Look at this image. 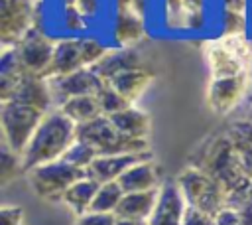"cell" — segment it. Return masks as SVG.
Returning <instances> with one entry per match:
<instances>
[{
  "label": "cell",
  "instance_id": "obj_1",
  "mask_svg": "<svg viewBox=\"0 0 252 225\" xmlns=\"http://www.w3.org/2000/svg\"><path fill=\"white\" fill-rule=\"evenodd\" d=\"M75 140L77 124L67 114H63V111L51 109L39 122L37 130L33 132L30 144L22 154L24 172L28 174L37 166L61 160Z\"/></svg>",
  "mask_w": 252,
  "mask_h": 225
},
{
  "label": "cell",
  "instance_id": "obj_2",
  "mask_svg": "<svg viewBox=\"0 0 252 225\" xmlns=\"http://www.w3.org/2000/svg\"><path fill=\"white\" fill-rule=\"evenodd\" d=\"M191 166L203 170L213 180H217L224 188L226 193L232 189H238V188H246L252 182V178H248L240 166L236 148H234L228 132L207 140L195 152Z\"/></svg>",
  "mask_w": 252,
  "mask_h": 225
},
{
  "label": "cell",
  "instance_id": "obj_3",
  "mask_svg": "<svg viewBox=\"0 0 252 225\" xmlns=\"http://www.w3.org/2000/svg\"><path fill=\"white\" fill-rule=\"evenodd\" d=\"M213 79L248 75L252 63V49L244 36H222L203 45Z\"/></svg>",
  "mask_w": 252,
  "mask_h": 225
},
{
  "label": "cell",
  "instance_id": "obj_4",
  "mask_svg": "<svg viewBox=\"0 0 252 225\" xmlns=\"http://www.w3.org/2000/svg\"><path fill=\"white\" fill-rule=\"evenodd\" d=\"M77 140L91 144L98 156L112 154H142L150 152L148 138H130L116 130L108 116H98L85 124H77Z\"/></svg>",
  "mask_w": 252,
  "mask_h": 225
},
{
  "label": "cell",
  "instance_id": "obj_5",
  "mask_svg": "<svg viewBox=\"0 0 252 225\" xmlns=\"http://www.w3.org/2000/svg\"><path fill=\"white\" fill-rule=\"evenodd\" d=\"M177 186L185 197V203L209 213V215H217L220 209L226 207V191L224 188L213 180L209 174H205L203 170L195 168V166H187L185 170H181V174L177 176Z\"/></svg>",
  "mask_w": 252,
  "mask_h": 225
},
{
  "label": "cell",
  "instance_id": "obj_6",
  "mask_svg": "<svg viewBox=\"0 0 252 225\" xmlns=\"http://www.w3.org/2000/svg\"><path fill=\"white\" fill-rule=\"evenodd\" d=\"M45 114L47 112L22 103H14V101L2 103V111H0V124L4 138L2 142L22 156Z\"/></svg>",
  "mask_w": 252,
  "mask_h": 225
},
{
  "label": "cell",
  "instance_id": "obj_7",
  "mask_svg": "<svg viewBox=\"0 0 252 225\" xmlns=\"http://www.w3.org/2000/svg\"><path fill=\"white\" fill-rule=\"evenodd\" d=\"M28 184L32 191L45 201H61L63 193L81 178L87 176L85 170H79L71 166L65 160H55L43 166H37L30 170L28 174Z\"/></svg>",
  "mask_w": 252,
  "mask_h": 225
},
{
  "label": "cell",
  "instance_id": "obj_8",
  "mask_svg": "<svg viewBox=\"0 0 252 225\" xmlns=\"http://www.w3.org/2000/svg\"><path fill=\"white\" fill-rule=\"evenodd\" d=\"M33 26V0H0L2 47H14Z\"/></svg>",
  "mask_w": 252,
  "mask_h": 225
},
{
  "label": "cell",
  "instance_id": "obj_9",
  "mask_svg": "<svg viewBox=\"0 0 252 225\" xmlns=\"http://www.w3.org/2000/svg\"><path fill=\"white\" fill-rule=\"evenodd\" d=\"M47 85H49V91L53 97V105H55V109H59L65 101H69L73 97L96 95L106 85V81H102L91 67H83L69 75L51 77V79H47Z\"/></svg>",
  "mask_w": 252,
  "mask_h": 225
},
{
  "label": "cell",
  "instance_id": "obj_10",
  "mask_svg": "<svg viewBox=\"0 0 252 225\" xmlns=\"http://www.w3.org/2000/svg\"><path fill=\"white\" fill-rule=\"evenodd\" d=\"M14 47L20 53L26 73L37 75V77L45 75V71L51 63V57H53L55 43H51V39L45 38L37 26H33Z\"/></svg>",
  "mask_w": 252,
  "mask_h": 225
},
{
  "label": "cell",
  "instance_id": "obj_11",
  "mask_svg": "<svg viewBox=\"0 0 252 225\" xmlns=\"http://www.w3.org/2000/svg\"><path fill=\"white\" fill-rule=\"evenodd\" d=\"M248 85L246 75L211 79L207 87V105L217 114H228L242 99Z\"/></svg>",
  "mask_w": 252,
  "mask_h": 225
},
{
  "label": "cell",
  "instance_id": "obj_12",
  "mask_svg": "<svg viewBox=\"0 0 252 225\" xmlns=\"http://www.w3.org/2000/svg\"><path fill=\"white\" fill-rule=\"evenodd\" d=\"M185 197L173 180H165L159 188V197L154 213L148 219V225H183L185 215Z\"/></svg>",
  "mask_w": 252,
  "mask_h": 225
},
{
  "label": "cell",
  "instance_id": "obj_13",
  "mask_svg": "<svg viewBox=\"0 0 252 225\" xmlns=\"http://www.w3.org/2000/svg\"><path fill=\"white\" fill-rule=\"evenodd\" d=\"M146 67L148 65L142 51H138L136 47H118V49H108L104 57L98 63H94L91 69L102 81H110L118 73H124L130 69H146Z\"/></svg>",
  "mask_w": 252,
  "mask_h": 225
},
{
  "label": "cell",
  "instance_id": "obj_14",
  "mask_svg": "<svg viewBox=\"0 0 252 225\" xmlns=\"http://www.w3.org/2000/svg\"><path fill=\"white\" fill-rule=\"evenodd\" d=\"M152 160V152H142V154H112V156H98L91 168L87 170V176L96 180L98 184H108V182H118L120 176L130 170L134 164Z\"/></svg>",
  "mask_w": 252,
  "mask_h": 225
},
{
  "label": "cell",
  "instance_id": "obj_15",
  "mask_svg": "<svg viewBox=\"0 0 252 225\" xmlns=\"http://www.w3.org/2000/svg\"><path fill=\"white\" fill-rule=\"evenodd\" d=\"M10 101L22 103V105H28V107H33V109H39L43 112H49L51 107H53V97H51L47 79L37 77V75H30V73L24 75L18 91L14 93V97Z\"/></svg>",
  "mask_w": 252,
  "mask_h": 225
},
{
  "label": "cell",
  "instance_id": "obj_16",
  "mask_svg": "<svg viewBox=\"0 0 252 225\" xmlns=\"http://www.w3.org/2000/svg\"><path fill=\"white\" fill-rule=\"evenodd\" d=\"M85 65H83V59H81L79 39H61V41L55 43L53 57H51V63H49L43 79L69 75V73L79 71Z\"/></svg>",
  "mask_w": 252,
  "mask_h": 225
},
{
  "label": "cell",
  "instance_id": "obj_17",
  "mask_svg": "<svg viewBox=\"0 0 252 225\" xmlns=\"http://www.w3.org/2000/svg\"><path fill=\"white\" fill-rule=\"evenodd\" d=\"M161 184L163 182H159V172H158L154 160H144V162L134 164L118 180V186L122 188L124 193L158 189V188H161Z\"/></svg>",
  "mask_w": 252,
  "mask_h": 225
},
{
  "label": "cell",
  "instance_id": "obj_18",
  "mask_svg": "<svg viewBox=\"0 0 252 225\" xmlns=\"http://www.w3.org/2000/svg\"><path fill=\"white\" fill-rule=\"evenodd\" d=\"M159 197V188L158 189H150V191H136V193H124L118 209H116V217L118 219H136V221H148L150 215L156 209Z\"/></svg>",
  "mask_w": 252,
  "mask_h": 225
},
{
  "label": "cell",
  "instance_id": "obj_19",
  "mask_svg": "<svg viewBox=\"0 0 252 225\" xmlns=\"http://www.w3.org/2000/svg\"><path fill=\"white\" fill-rule=\"evenodd\" d=\"M154 71L150 67L146 69H130L124 73H118L116 77H112L110 81H106L114 91H118L130 105L150 87V83L154 81Z\"/></svg>",
  "mask_w": 252,
  "mask_h": 225
},
{
  "label": "cell",
  "instance_id": "obj_20",
  "mask_svg": "<svg viewBox=\"0 0 252 225\" xmlns=\"http://www.w3.org/2000/svg\"><path fill=\"white\" fill-rule=\"evenodd\" d=\"M98 188H100V184H98L96 180L85 176V178H81L79 182H75V184L63 193V199H61V201H63L77 217H79V215H85V213L91 211V205H93V201H94V195H96Z\"/></svg>",
  "mask_w": 252,
  "mask_h": 225
},
{
  "label": "cell",
  "instance_id": "obj_21",
  "mask_svg": "<svg viewBox=\"0 0 252 225\" xmlns=\"http://www.w3.org/2000/svg\"><path fill=\"white\" fill-rule=\"evenodd\" d=\"M110 122L116 126V130L124 136H130V138H148V132H150V116L148 112L136 109V107H128L112 116H108Z\"/></svg>",
  "mask_w": 252,
  "mask_h": 225
},
{
  "label": "cell",
  "instance_id": "obj_22",
  "mask_svg": "<svg viewBox=\"0 0 252 225\" xmlns=\"http://www.w3.org/2000/svg\"><path fill=\"white\" fill-rule=\"evenodd\" d=\"M114 38L122 47H134L136 43H140L146 38L142 16L132 10L120 12L116 18V26H114Z\"/></svg>",
  "mask_w": 252,
  "mask_h": 225
},
{
  "label": "cell",
  "instance_id": "obj_23",
  "mask_svg": "<svg viewBox=\"0 0 252 225\" xmlns=\"http://www.w3.org/2000/svg\"><path fill=\"white\" fill-rule=\"evenodd\" d=\"M59 111H63V114H67L75 124H85L89 120H94L98 116H102L100 105L96 95H83V97H73L69 101H65Z\"/></svg>",
  "mask_w": 252,
  "mask_h": 225
},
{
  "label": "cell",
  "instance_id": "obj_24",
  "mask_svg": "<svg viewBox=\"0 0 252 225\" xmlns=\"http://www.w3.org/2000/svg\"><path fill=\"white\" fill-rule=\"evenodd\" d=\"M122 197H124V191L118 186V182L100 184V188L94 195V201L91 205V211H94V213H116Z\"/></svg>",
  "mask_w": 252,
  "mask_h": 225
},
{
  "label": "cell",
  "instance_id": "obj_25",
  "mask_svg": "<svg viewBox=\"0 0 252 225\" xmlns=\"http://www.w3.org/2000/svg\"><path fill=\"white\" fill-rule=\"evenodd\" d=\"M96 158H98V152H96L91 144H87V142H83V140H75V142L69 146V150L65 152V156H63L61 160H65V162H69L71 166H75V168L87 172V170L91 168V164H93Z\"/></svg>",
  "mask_w": 252,
  "mask_h": 225
},
{
  "label": "cell",
  "instance_id": "obj_26",
  "mask_svg": "<svg viewBox=\"0 0 252 225\" xmlns=\"http://www.w3.org/2000/svg\"><path fill=\"white\" fill-rule=\"evenodd\" d=\"M20 174H26L24 166H22V156L16 154L8 144L2 142V152H0V184L8 186Z\"/></svg>",
  "mask_w": 252,
  "mask_h": 225
},
{
  "label": "cell",
  "instance_id": "obj_27",
  "mask_svg": "<svg viewBox=\"0 0 252 225\" xmlns=\"http://www.w3.org/2000/svg\"><path fill=\"white\" fill-rule=\"evenodd\" d=\"M96 99H98V105H100V111H102L104 116H112V114H116V112H120V111L130 107V103L118 91H114L108 83L96 93Z\"/></svg>",
  "mask_w": 252,
  "mask_h": 225
},
{
  "label": "cell",
  "instance_id": "obj_28",
  "mask_svg": "<svg viewBox=\"0 0 252 225\" xmlns=\"http://www.w3.org/2000/svg\"><path fill=\"white\" fill-rule=\"evenodd\" d=\"M79 47H81V59L85 67H93L94 63H98L104 53L108 51L98 39L94 38H79Z\"/></svg>",
  "mask_w": 252,
  "mask_h": 225
},
{
  "label": "cell",
  "instance_id": "obj_29",
  "mask_svg": "<svg viewBox=\"0 0 252 225\" xmlns=\"http://www.w3.org/2000/svg\"><path fill=\"white\" fill-rule=\"evenodd\" d=\"M222 36H242L246 28V18L244 12H234V10H224L222 12Z\"/></svg>",
  "mask_w": 252,
  "mask_h": 225
},
{
  "label": "cell",
  "instance_id": "obj_30",
  "mask_svg": "<svg viewBox=\"0 0 252 225\" xmlns=\"http://www.w3.org/2000/svg\"><path fill=\"white\" fill-rule=\"evenodd\" d=\"M228 136L232 138V144L236 148V154H238V160H240V166H242L244 174L248 178H252V144L246 142V140H242L236 134H230L228 132Z\"/></svg>",
  "mask_w": 252,
  "mask_h": 225
},
{
  "label": "cell",
  "instance_id": "obj_31",
  "mask_svg": "<svg viewBox=\"0 0 252 225\" xmlns=\"http://www.w3.org/2000/svg\"><path fill=\"white\" fill-rule=\"evenodd\" d=\"M118 217L114 213H94L89 211L85 215H79L75 225H116Z\"/></svg>",
  "mask_w": 252,
  "mask_h": 225
},
{
  "label": "cell",
  "instance_id": "obj_32",
  "mask_svg": "<svg viewBox=\"0 0 252 225\" xmlns=\"http://www.w3.org/2000/svg\"><path fill=\"white\" fill-rule=\"evenodd\" d=\"M183 225H215V217L187 205L185 215H183Z\"/></svg>",
  "mask_w": 252,
  "mask_h": 225
},
{
  "label": "cell",
  "instance_id": "obj_33",
  "mask_svg": "<svg viewBox=\"0 0 252 225\" xmlns=\"http://www.w3.org/2000/svg\"><path fill=\"white\" fill-rule=\"evenodd\" d=\"M24 211L16 205H4L0 209V225H22Z\"/></svg>",
  "mask_w": 252,
  "mask_h": 225
},
{
  "label": "cell",
  "instance_id": "obj_34",
  "mask_svg": "<svg viewBox=\"0 0 252 225\" xmlns=\"http://www.w3.org/2000/svg\"><path fill=\"white\" fill-rule=\"evenodd\" d=\"M65 24L69 30H83L85 16L77 10V6H65Z\"/></svg>",
  "mask_w": 252,
  "mask_h": 225
},
{
  "label": "cell",
  "instance_id": "obj_35",
  "mask_svg": "<svg viewBox=\"0 0 252 225\" xmlns=\"http://www.w3.org/2000/svg\"><path fill=\"white\" fill-rule=\"evenodd\" d=\"M230 134H236V136H240L242 140H246V142H250L252 144V120H236V122H232V126H230V130H228Z\"/></svg>",
  "mask_w": 252,
  "mask_h": 225
},
{
  "label": "cell",
  "instance_id": "obj_36",
  "mask_svg": "<svg viewBox=\"0 0 252 225\" xmlns=\"http://www.w3.org/2000/svg\"><path fill=\"white\" fill-rule=\"evenodd\" d=\"M215 225H240L238 211H234V209H230V207L220 209V211L215 215Z\"/></svg>",
  "mask_w": 252,
  "mask_h": 225
},
{
  "label": "cell",
  "instance_id": "obj_37",
  "mask_svg": "<svg viewBox=\"0 0 252 225\" xmlns=\"http://www.w3.org/2000/svg\"><path fill=\"white\" fill-rule=\"evenodd\" d=\"M77 10L87 18V16H94L98 12V0H77L75 2Z\"/></svg>",
  "mask_w": 252,
  "mask_h": 225
},
{
  "label": "cell",
  "instance_id": "obj_38",
  "mask_svg": "<svg viewBox=\"0 0 252 225\" xmlns=\"http://www.w3.org/2000/svg\"><path fill=\"white\" fill-rule=\"evenodd\" d=\"M238 211V217H240V225H252V199H248Z\"/></svg>",
  "mask_w": 252,
  "mask_h": 225
},
{
  "label": "cell",
  "instance_id": "obj_39",
  "mask_svg": "<svg viewBox=\"0 0 252 225\" xmlns=\"http://www.w3.org/2000/svg\"><path fill=\"white\" fill-rule=\"evenodd\" d=\"M203 2L205 0H181L183 12L191 14V12H203Z\"/></svg>",
  "mask_w": 252,
  "mask_h": 225
},
{
  "label": "cell",
  "instance_id": "obj_40",
  "mask_svg": "<svg viewBox=\"0 0 252 225\" xmlns=\"http://www.w3.org/2000/svg\"><path fill=\"white\" fill-rule=\"evenodd\" d=\"M222 2H224V10L244 12V8H246V0H222Z\"/></svg>",
  "mask_w": 252,
  "mask_h": 225
},
{
  "label": "cell",
  "instance_id": "obj_41",
  "mask_svg": "<svg viewBox=\"0 0 252 225\" xmlns=\"http://www.w3.org/2000/svg\"><path fill=\"white\" fill-rule=\"evenodd\" d=\"M144 6H146V0H132L130 2V10L136 12V14H144Z\"/></svg>",
  "mask_w": 252,
  "mask_h": 225
},
{
  "label": "cell",
  "instance_id": "obj_42",
  "mask_svg": "<svg viewBox=\"0 0 252 225\" xmlns=\"http://www.w3.org/2000/svg\"><path fill=\"white\" fill-rule=\"evenodd\" d=\"M116 225H148V221H136V219H118Z\"/></svg>",
  "mask_w": 252,
  "mask_h": 225
},
{
  "label": "cell",
  "instance_id": "obj_43",
  "mask_svg": "<svg viewBox=\"0 0 252 225\" xmlns=\"http://www.w3.org/2000/svg\"><path fill=\"white\" fill-rule=\"evenodd\" d=\"M167 8H169V10H175V12H181V14H183V6H181V0H167Z\"/></svg>",
  "mask_w": 252,
  "mask_h": 225
},
{
  "label": "cell",
  "instance_id": "obj_44",
  "mask_svg": "<svg viewBox=\"0 0 252 225\" xmlns=\"http://www.w3.org/2000/svg\"><path fill=\"white\" fill-rule=\"evenodd\" d=\"M118 2V8H120V12H126V10H130V2L132 0H116Z\"/></svg>",
  "mask_w": 252,
  "mask_h": 225
},
{
  "label": "cell",
  "instance_id": "obj_45",
  "mask_svg": "<svg viewBox=\"0 0 252 225\" xmlns=\"http://www.w3.org/2000/svg\"><path fill=\"white\" fill-rule=\"evenodd\" d=\"M77 0H65V6H75Z\"/></svg>",
  "mask_w": 252,
  "mask_h": 225
},
{
  "label": "cell",
  "instance_id": "obj_46",
  "mask_svg": "<svg viewBox=\"0 0 252 225\" xmlns=\"http://www.w3.org/2000/svg\"><path fill=\"white\" fill-rule=\"evenodd\" d=\"M248 197L252 199V182H250V186H248Z\"/></svg>",
  "mask_w": 252,
  "mask_h": 225
},
{
  "label": "cell",
  "instance_id": "obj_47",
  "mask_svg": "<svg viewBox=\"0 0 252 225\" xmlns=\"http://www.w3.org/2000/svg\"><path fill=\"white\" fill-rule=\"evenodd\" d=\"M248 73H250V81H252V63H250V71Z\"/></svg>",
  "mask_w": 252,
  "mask_h": 225
},
{
  "label": "cell",
  "instance_id": "obj_48",
  "mask_svg": "<svg viewBox=\"0 0 252 225\" xmlns=\"http://www.w3.org/2000/svg\"><path fill=\"white\" fill-rule=\"evenodd\" d=\"M248 120H252V112H250V116H248Z\"/></svg>",
  "mask_w": 252,
  "mask_h": 225
},
{
  "label": "cell",
  "instance_id": "obj_49",
  "mask_svg": "<svg viewBox=\"0 0 252 225\" xmlns=\"http://www.w3.org/2000/svg\"><path fill=\"white\" fill-rule=\"evenodd\" d=\"M33 2H35V0H33Z\"/></svg>",
  "mask_w": 252,
  "mask_h": 225
}]
</instances>
